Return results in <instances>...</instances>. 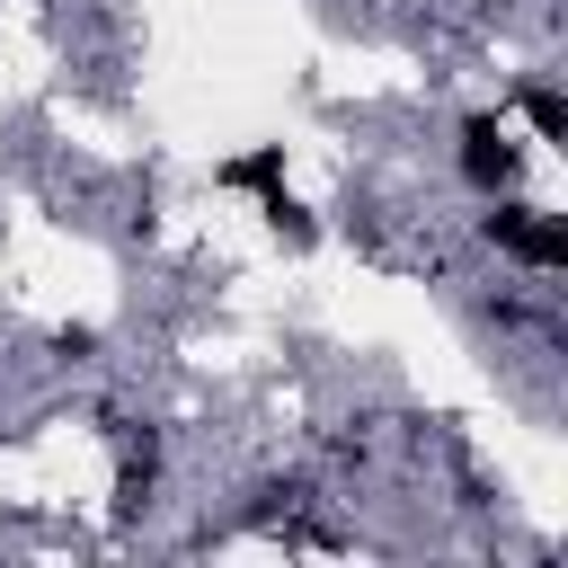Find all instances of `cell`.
<instances>
[{
  "mask_svg": "<svg viewBox=\"0 0 568 568\" xmlns=\"http://www.w3.org/2000/svg\"><path fill=\"white\" fill-rule=\"evenodd\" d=\"M488 240H506V248H515V257H532V266H559V257H568V231H559V222H524L515 204H497V213H488Z\"/></svg>",
  "mask_w": 568,
  "mask_h": 568,
  "instance_id": "obj_2",
  "label": "cell"
},
{
  "mask_svg": "<svg viewBox=\"0 0 568 568\" xmlns=\"http://www.w3.org/2000/svg\"><path fill=\"white\" fill-rule=\"evenodd\" d=\"M524 106H532V124H541V133H559V124H568V106H559V98H550V89H532V98H524Z\"/></svg>",
  "mask_w": 568,
  "mask_h": 568,
  "instance_id": "obj_3",
  "label": "cell"
},
{
  "mask_svg": "<svg viewBox=\"0 0 568 568\" xmlns=\"http://www.w3.org/2000/svg\"><path fill=\"white\" fill-rule=\"evenodd\" d=\"M462 178H470L479 195H506V186L524 178V151H515V133H506L497 115H470V124H462Z\"/></svg>",
  "mask_w": 568,
  "mask_h": 568,
  "instance_id": "obj_1",
  "label": "cell"
}]
</instances>
